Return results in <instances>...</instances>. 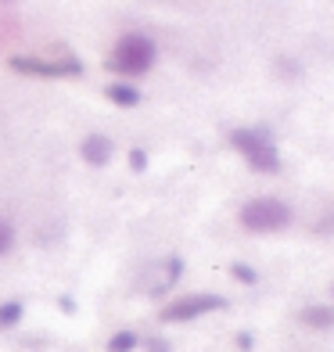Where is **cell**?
<instances>
[{"mask_svg": "<svg viewBox=\"0 0 334 352\" xmlns=\"http://www.w3.org/2000/svg\"><path fill=\"white\" fill-rule=\"evenodd\" d=\"M151 65H155V43L144 33L119 36L115 51H111V58H108V69L122 72V76H144Z\"/></svg>", "mask_w": 334, "mask_h": 352, "instance_id": "1", "label": "cell"}, {"mask_svg": "<svg viewBox=\"0 0 334 352\" xmlns=\"http://www.w3.org/2000/svg\"><path fill=\"white\" fill-rule=\"evenodd\" d=\"M291 205L280 198H252L241 209V227L252 234H277L291 223Z\"/></svg>", "mask_w": 334, "mask_h": 352, "instance_id": "2", "label": "cell"}, {"mask_svg": "<svg viewBox=\"0 0 334 352\" xmlns=\"http://www.w3.org/2000/svg\"><path fill=\"white\" fill-rule=\"evenodd\" d=\"M230 144L245 155V162L256 173H280V151H277V144L269 140L266 133H259V130H234Z\"/></svg>", "mask_w": 334, "mask_h": 352, "instance_id": "3", "label": "cell"}, {"mask_svg": "<svg viewBox=\"0 0 334 352\" xmlns=\"http://www.w3.org/2000/svg\"><path fill=\"white\" fill-rule=\"evenodd\" d=\"M11 72L22 76H40V79H61V76H79L83 72V61L65 54V58H43V54H14L8 58Z\"/></svg>", "mask_w": 334, "mask_h": 352, "instance_id": "4", "label": "cell"}, {"mask_svg": "<svg viewBox=\"0 0 334 352\" xmlns=\"http://www.w3.org/2000/svg\"><path fill=\"white\" fill-rule=\"evenodd\" d=\"M227 309V298L216 295V292H194V295H183L177 302H169V306L158 313L162 324H187V320H198L205 313H219Z\"/></svg>", "mask_w": 334, "mask_h": 352, "instance_id": "5", "label": "cell"}, {"mask_svg": "<svg viewBox=\"0 0 334 352\" xmlns=\"http://www.w3.org/2000/svg\"><path fill=\"white\" fill-rule=\"evenodd\" d=\"M79 155H83V162H90L93 169H101L111 162V140L104 133H90L83 144H79Z\"/></svg>", "mask_w": 334, "mask_h": 352, "instance_id": "6", "label": "cell"}, {"mask_svg": "<svg viewBox=\"0 0 334 352\" xmlns=\"http://www.w3.org/2000/svg\"><path fill=\"white\" fill-rule=\"evenodd\" d=\"M104 98L119 108H137L140 104V90L133 83H108L104 87Z\"/></svg>", "mask_w": 334, "mask_h": 352, "instance_id": "7", "label": "cell"}, {"mask_svg": "<svg viewBox=\"0 0 334 352\" xmlns=\"http://www.w3.org/2000/svg\"><path fill=\"white\" fill-rule=\"evenodd\" d=\"M298 320L313 331H327V327H334V306H306L298 313Z\"/></svg>", "mask_w": 334, "mask_h": 352, "instance_id": "8", "label": "cell"}, {"mask_svg": "<svg viewBox=\"0 0 334 352\" xmlns=\"http://www.w3.org/2000/svg\"><path fill=\"white\" fill-rule=\"evenodd\" d=\"M22 313H25V306H22V302H0V327H14V324H19V320H22Z\"/></svg>", "mask_w": 334, "mask_h": 352, "instance_id": "9", "label": "cell"}, {"mask_svg": "<svg viewBox=\"0 0 334 352\" xmlns=\"http://www.w3.org/2000/svg\"><path fill=\"white\" fill-rule=\"evenodd\" d=\"M133 349H137L133 331H119V334H111V342H108V352H133Z\"/></svg>", "mask_w": 334, "mask_h": 352, "instance_id": "10", "label": "cell"}, {"mask_svg": "<svg viewBox=\"0 0 334 352\" xmlns=\"http://www.w3.org/2000/svg\"><path fill=\"white\" fill-rule=\"evenodd\" d=\"M180 274H183V259H180V255H169V259H166V280H162V292L177 284Z\"/></svg>", "mask_w": 334, "mask_h": 352, "instance_id": "11", "label": "cell"}, {"mask_svg": "<svg viewBox=\"0 0 334 352\" xmlns=\"http://www.w3.org/2000/svg\"><path fill=\"white\" fill-rule=\"evenodd\" d=\"M230 274L241 280V284H259V274H256V270H252L248 263H234V266H230Z\"/></svg>", "mask_w": 334, "mask_h": 352, "instance_id": "12", "label": "cell"}, {"mask_svg": "<svg viewBox=\"0 0 334 352\" xmlns=\"http://www.w3.org/2000/svg\"><path fill=\"white\" fill-rule=\"evenodd\" d=\"M11 248H14V227L8 219H0V255L11 252Z\"/></svg>", "mask_w": 334, "mask_h": 352, "instance_id": "13", "label": "cell"}, {"mask_svg": "<svg viewBox=\"0 0 334 352\" xmlns=\"http://www.w3.org/2000/svg\"><path fill=\"white\" fill-rule=\"evenodd\" d=\"M130 169H133V173H144V169H148V151H144V148H133V151H130Z\"/></svg>", "mask_w": 334, "mask_h": 352, "instance_id": "14", "label": "cell"}, {"mask_svg": "<svg viewBox=\"0 0 334 352\" xmlns=\"http://www.w3.org/2000/svg\"><path fill=\"white\" fill-rule=\"evenodd\" d=\"M148 352H172V345H169L166 338H151V342H148Z\"/></svg>", "mask_w": 334, "mask_h": 352, "instance_id": "15", "label": "cell"}, {"mask_svg": "<svg viewBox=\"0 0 334 352\" xmlns=\"http://www.w3.org/2000/svg\"><path fill=\"white\" fill-rule=\"evenodd\" d=\"M234 342H237V349H241V352H252V334H248V331H241Z\"/></svg>", "mask_w": 334, "mask_h": 352, "instance_id": "16", "label": "cell"}]
</instances>
